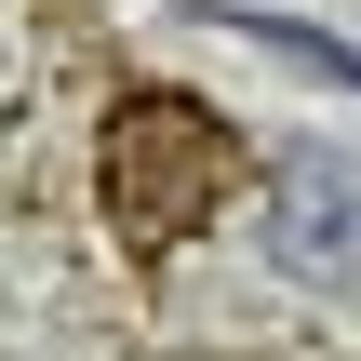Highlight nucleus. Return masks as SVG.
Segmentation results:
<instances>
[{"label":"nucleus","instance_id":"obj_1","mask_svg":"<svg viewBox=\"0 0 361 361\" xmlns=\"http://www.w3.org/2000/svg\"><path fill=\"white\" fill-rule=\"evenodd\" d=\"M241 188V134L201 107V94H121V121H107V214H121V241L134 255H174L188 228H214V201Z\"/></svg>","mask_w":361,"mask_h":361},{"label":"nucleus","instance_id":"obj_2","mask_svg":"<svg viewBox=\"0 0 361 361\" xmlns=\"http://www.w3.org/2000/svg\"><path fill=\"white\" fill-rule=\"evenodd\" d=\"M268 268L308 295H361V161L348 147H281L268 161V214H255Z\"/></svg>","mask_w":361,"mask_h":361}]
</instances>
